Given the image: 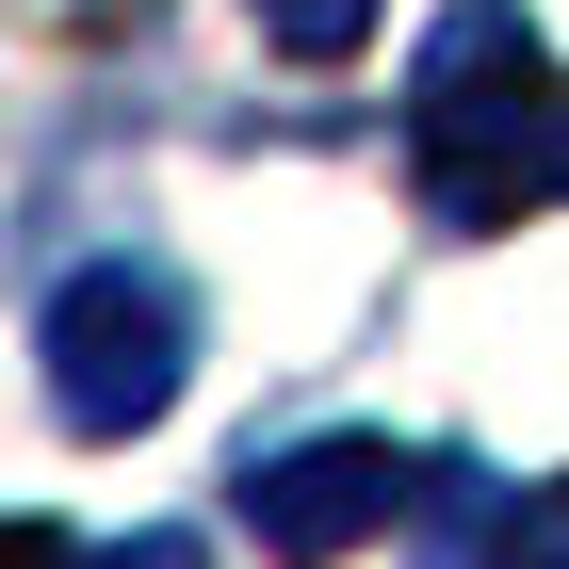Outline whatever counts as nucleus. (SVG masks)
<instances>
[{"instance_id": "nucleus-8", "label": "nucleus", "mask_w": 569, "mask_h": 569, "mask_svg": "<svg viewBox=\"0 0 569 569\" xmlns=\"http://www.w3.org/2000/svg\"><path fill=\"white\" fill-rule=\"evenodd\" d=\"M553 179H569V131H553Z\"/></svg>"}, {"instance_id": "nucleus-1", "label": "nucleus", "mask_w": 569, "mask_h": 569, "mask_svg": "<svg viewBox=\"0 0 569 569\" xmlns=\"http://www.w3.org/2000/svg\"><path fill=\"white\" fill-rule=\"evenodd\" d=\"M569 82L537 49L521 0H439L423 66H407V179H423L439 228H521V196L553 179Z\"/></svg>"}, {"instance_id": "nucleus-5", "label": "nucleus", "mask_w": 569, "mask_h": 569, "mask_svg": "<svg viewBox=\"0 0 569 569\" xmlns=\"http://www.w3.org/2000/svg\"><path fill=\"white\" fill-rule=\"evenodd\" d=\"M488 569H569V472H553V488H521V521L488 537Z\"/></svg>"}, {"instance_id": "nucleus-6", "label": "nucleus", "mask_w": 569, "mask_h": 569, "mask_svg": "<svg viewBox=\"0 0 569 569\" xmlns=\"http://www.w3.org/2000/svg\"><path fill=\"white\" fill-rule=\"evenodd\" d=\"M0 569H66V553H49V537H33V521H0Z\"/></svg>"}, {"instance_id": "nucleus-4", "label": "nucleus", "mask_w": 569, "mask_h": 569, "mask_svg": "<svg viewBox=\"0 0 569 569\" xmlns=\"http://www.w3.org/2000/svg\"><path fill=\"white\" fill-rule=\"evenodd\" d=\"M261 17V49H293V66H342L358 33H375V0H244Z\"/></svg>"}, {"instance_id": "nucleus-3", "label": "nucleus", "mask_w": 569, "mask_h": 569, "mask_svg": "<svg viewBox=\"0 0 569 569\" xmlns=\"http://www.w3.org/2000/svg\"><path fill=\"white\" fill-rule=\"evenodd\" d=\"M407 488H423V456H391V439H293V456L244 472V537H261L277 569H326V553H358V537H391Z\"/></svg>"}, {"instance_id": "nucleus-2", "label": "nucleus", "mask_w": 569, "mask_h": 569, "mask_svg": "<svg viewBox=\"0 0 569 569\" xmlns=\"http://www.w3.org/2000/svg\"><path fill=\"white\" fill-rule=\"evenodd\" d=\"M33 358H49L66 439H131V423H163L179 375H196V309H179V277H147V261H82L66 293H49Z\"/></svg>"}, {"instance_id": "nucleus-7", "label": "nucleus", "mask_w": 569, "mask_h": 569, "mask_svg": "<svg viewBox=\"0 0 569 569\" xmlns=\"http://www.w3.org/2000/svg\"><path fill=\"white\" fill-rule=\"evenodd\" d=\"M114 569H196V553H179V537H131V553H114Z\"/></svg>"}]
</instances>
